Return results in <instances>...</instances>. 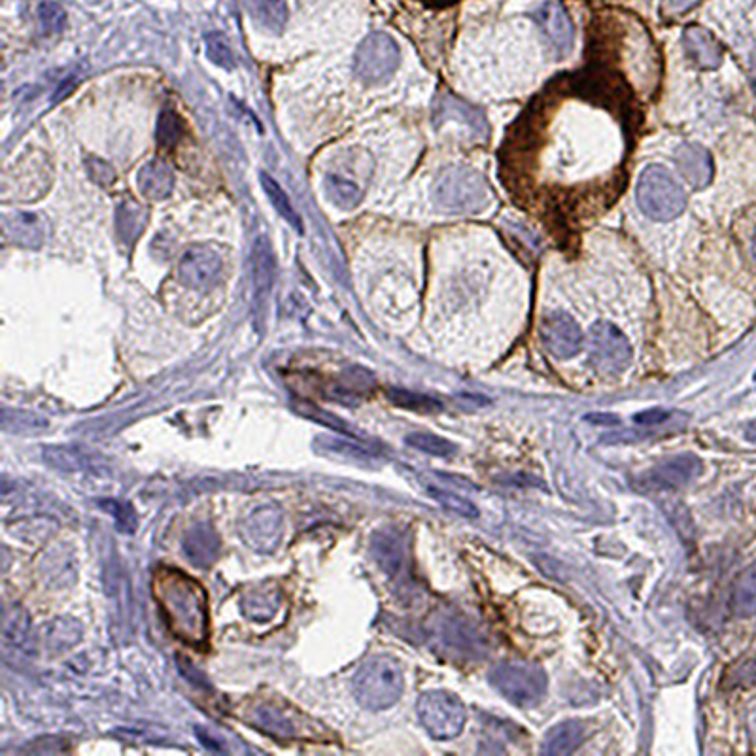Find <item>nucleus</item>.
<instances>
[{"mask_svg":"<svg viewBox=\"0 0 756 756\" xmlns=\"http://www.w3.org/2000/svg\"><path fill=\"white\" fill-rule=\"evenodd\" d=\"M683 48L688 59L702 70H715L721 67V42L700 25H690L683 35Z\"/></svg>","mask_w":756,"mask_h":756,"instance_id":"15","label":"nucleus"},{"mask_svg":"<svg viewBox=\"0 0 756 756\" xmlns=\"http://www.w3.org/2000/svg\"><path fill=\"white\" fill-rule=\"evenodd\" d=\"M730 607L738 617L756 615V564L739 573L732 588Z\"/></svg>","mask_w":756,"mask_h":756,"instance_id":"26","label":"nucleus"},{"mask_svg":"<svg viewBox=\"0 0 756 756\" xmlns=\"http://www.w3.org/2000/svg\"><path fill=\"white\" fill-rule=\"evenodd\" d=\"M375 386L377 382L369 371L361 367H352L337 378V382L331 386L327 397L346 405H356L361 397L369 396L375 390Z\"/></svg>","mask_w":756,"mask_h":756,"instance_id":"18","label":"nucleus"},{"mask_svg":"<svg viewBox=\"0 0 756 756\" xmlns=\"http://www.w3.org/2000/svg\"><path fill=\"white\" fill-rule=\"evenodd\" d=\"M702 471V462L694 454H677L656 465L647 475L645 484L654 490H679L694 481Z\"/></svg>","mask_w":756,"mask_h":756,"instance_id":"13","label":"nucleus"},{"mask_svg":"<svg viewBox=\"0 0 756 756\" xmlns=\"http://www.w3.org/2000/svg\"><path fill=\"white\" fill-rule=\"evenodd\" d=\"M637 205L654 222H670L683 214L687 195L670 171L660 165H651L639 176Z\"/></svg>","mask_w":756,"mask_h":756,"instance_id":"4","label":"nucleus"},{"mask_svg":"<svg viewBox=\"0 0 756 756\" xmlns=\"http://www.w3.org/2000/svg\"><path fill=\"white\" fill-rule=\"evenodd\" d=\"M399 67V48L392 36L373 33L367 36L354 57V72L363 84L377 86L394 76Z\"/></svg>","mask_w":756,"mask_h":756,"instance_id":"8","label":"nucleus"},{"mask_svg":"<svg viewBox=\"0 0 756 756\" xmlns=\"http://www.w3.org/2000/svg\"><path fill=\"white\" fill-rule=\"evenodd\" d=\"M443 637L447 641L448 647L458 653H467L469 656H475V653H481V637H477L475 630L471 626H465L464 622L454 620L450 626L445 628Z\"/></svg>","mask_w":756,"mask_h":756,"instance_id":"32","label":"nucleus"},{"mask_svg":"<svg viewBox=\"0 0 756 756\" xmlns=\"http://www.w3.org/2000/svg\"><path fill=\"white\" fill-rule=\"evenodd\" d=\"M250 18L259 23L269 33H282L290 12L284 0H242Z\"/></svg>","mask_w":756,"mask_h":756,"instance_id":"24","label":"nucleus"},{"mask_svg":"<svg viewBox=\"0 0 756 756\" xmlns=\"http://www.w3.org/2000/svg\"><path fill=\"white\" fill-rule=\"evenodd\" d=\"M6 235L21 246L38 248L42 242V225L33 214H16L12 220L6 222Z\"/></svg>","mask_w":756,"mask_h":756,"instance_id":"29","label":"nucleus"},{"mask_svg":"<svg viewBox=\"0 0 756 756\" xmlns=\"http://www.w3.org/2000/svg\"><path fill=\"white\" fill-rule=\"evenodd\" d=\"M252 275H254V295L256 305L261 309L269 295L273 292L275 284V254L273 246L267 241V237H259L254 246V258H252Z\"/></svg>","mask_w":756,"mask_h":756,"instance_id":"17","label":"nucleus"},{"mask_svg":"<svg viewBox=\"0 0 756 756\" xmlns=\"http://www.w3.org/2000/svg\"><path fill=\"white\" fill-rule=\"evenodd\" d=\"M407 445L435 458H448L456 452V445L450 443L445 437H439L435 433H422V431L407 435Z\"/></svg>","mask_w":756,"mask_h":756,"instance_id":"34","label":"nucleus"},{"mask_svg":"<svg viewBox=\"0 0 756 756\" xmlns=\"http://www.w3.org/2000/svg\"><path fill=\"white\" fill-rule=\"evenodd\" d=\"M222 267L220 254L210 244H193L180 258L178 276L186 288L203 292L218 282Z\"/></svg>","mask_w":756,"mask_h":756,"instance_id":"9","label":"nucleus"},{"mask_svg":"<svg viewBox=\"0 0 756 756\" xmlns=\"http://www.w3.org/2000/svg\"><path fill=\"white\" fill-rule=\"evenodd\" d=\"M751 84H753L756 91V52L753 55V59H751Z\"/></svg>","mask_w":756,"mask_h":756,"instance_id":"45","label":"nucleus"},{"mask_svg":"<svg viewBox=\"0 0 756 756\" xmlns=\"http://www.w3.org/2000/svg\"><path fill=\"white\" fill-rule=\"evenodd\" d=\"M533 19H535L539 31L543 33V38L547 40L550 52L556 53L558 57L571 52L575 31H573L571 19L567 16L566 8L562 4H558L554 0L543 2L533 12Z\"/></svg>","mask_w":756,"mask_h":756,"instance_id":"12","label":"nucleus"},{"mask_svg":"<svg viewBox=\"0 0 756 756\" xmlns=\"http://www.w3.org/2000/svg\"><path fill=\"white\" fill-rule=\"evenodd\" d=\"M373 554L378 566L382 567L390 577H397L405 566V545L401 537L394 532H378L373 537Z\"/></svg>","mask_w":756,"mask_h":756,"instance_id":"22","label":"nucleus"},{"mask_svg":"<svg viewBox=\"0 0 756 756\" xmlns=\"http://www.w3.org/2000/svg\"><path fill=\"white\" fill-rule=\"evenodd\" d=\"M38 18H40V25L44 27V31L48 35L59 33L65 27V12H63L61 6L53 4V2H46V4L40 6Z\"/></svg>","mask_w":756,"mask_h":756,"instance_id":"39","label":"nucleus"},{"mask_svg":"<svg viewBox=\"0 0 756 756\" xmlns=\"http://www.w3.org/2000/svg\"><path fill=\"white\" fill-rule=\"evenodd\" d=\"M388 399L401 407V409H407V411H414V413H439L443 409L441 401H437L435 397L424 396V394H416V392H409V390H401V388H392L388 390Z\"/></svg>","mask_w":756,"mask_h":756,"instance_id":"33","label":"nucleus"},{"mask_svg":"<svg viewBox=\"0 0 756 756\" xmlns=\"http://www.w3.org/2000/svg\"><path fill=\"white\" fill-rule=\"evenodd\" d=\"M284 535V511L276 505H261L241 522L242 541L258 552H273Z\"/></svg>","mask_w":756,"mask_h":756,"instance_id":"10","label":"nucleus"},{"mask_svg":"<svg viewBox=\"0 0 756 756\" xmlns=\"http://www.w3.org/2000/svg\"><path fill=\"white\" fill-rule=\"evenodd\" d=\"M541 343L558 360L573 358L585 343L579 324L566 312H552L539 327Z\"/></svg>","mask_w":756,"mask_h":756,"instance_id":"11","label":"nucleus"},{"mask_svg":"<svg viewBox=\"0 0 756 756\" xmlns=\"http://www.w3.org/2000/svg\"><path fill=\"white\" fill-rule=\"evenodd\" d=\"M184 552L195 566H212L220 554V539L212 526L199 524L184 539Z\"/></svg>","mask_w":756,"mask_h":756,"instance_id":"20","label":"nucleus"},{"mask_svg":"<svg viewBox=\"0 0 756 756\" xmlns=\"http://www.w3.org/2000/svg\"><path fill=\"white\" fill-rule=\"evenodd\" d=\"M490 683L499 694L518 707H533L539 704L549 687L547 673L532 662H503L490 671Z\"/></svg>","mask_w":756,"mask_h":756,"instance_id":"5","label":"nucleus"},{"mask_svg":"<svg viewBox=\"0 0 756 756\" xmlns=\"http://www.w3.org/2000/svg\"><path fill=\"white\" fill-rule=\"evenodd\" d=\"M590 363L602 375H620L632 363V344L611 322H596L588 333Z\"/></svg>","mask_w":756,"mask_h":756,"instance_id":"7","label":"nucleus"},{"mask_svg":"<svg viewBox=\"0 0 756 756\" xmlns=\"http://www.w3.org/2000/svg\"><path fill=\"white\" fill-rule=\"evenodd\" d=\"M755 256H756V241H755Z\"/></svg>","mask_w":756,"mask_h":756,"instance_id":"46","label":"nucleus"},{"mask_svg":"<svg viewBox=\"0 0 756 756\" xmlns=\"http://www.w3.org/2000/svg\"><path fill=\"white\" fill-rule=\"evenodd\" d=\"M324 191L327 199L341 208V210H352L358 207L363 199V191L360 186H356L352 180H346L343 176H327L324 180Z\"/></svg>","mask_w":756,"mask_h":756,"instance_id":"28","label":"nucleus"},{"mask_svg":"<svg viewBox=\"0 0 756 756\" xmlns=\"http://www.w3.org/2000/svg\"><path fill=\"white\" fill-rule=\"evenodd\" d=\"M87 171L93 182H97L99 186H110L114 180H116V172L114 169L103 161V159H97V157H91L87 159Z\"/></svg>","mask_w":756,"mask_h":756,"instance_id":"40","label":"nucleus"},{"mask_svg":"<svg viewBox=\"0 0 756 756\" xmlns=\"http://www.w3.org/2000/svg\"><path fill=\"white\" fill-rule=\"evenodd\" d=\"M180 137H182V121L178 118V114L172 110L161 112L157 120V129H155V138L159 146L171 148L180 140Z\"/></svg>","mask_w":756,"mask_h":756,"instance_id":"37","label":"nucleus"},{"mask_svg":"<svg viewBox=\"0 0 756 756\" xmlns=\"http://www.w3.org/2000/svg\"><path fill=\"white\" fill-rule=\"evenodd\" d=\"M282 603V594L276 588H259L244 596L242 613L250 620L267 622L273 619Z\"/></svg>","mask_w":756,"mask_h":756,"instance_id":"25","label":"nucleus"},{"mask_svg":"<svg viewBox=\"0 0 756 756\" xmlns=\"http://www.w3.org/2000/svg\"><path fill=\"white\" fill-rule=\"evenodd\" d=\"M700 0H662V8L668 16H683L690 12Z\"/></svg>","mask_w":756,"mask_h":756,"instance_id":"41","label":"nucleus"},{"mask_svg":"<svg viewBox=\"0 0 756 756\" xmlns=\"http://www.w3.org/2000/svg\"><path fill=\"white\" fill-rule=\"evenodd\" d=\"M256 715H258L256 728L269 732L271 736H276V738H295L297 736V724L288 715V711H278L275 707L273 709L263 707V709H259Z\"/></svg>","mask_w":756,"mask_h":756,"instance_id":"31","label":"nucleus"},{"mask_svg":"<svg viewBox=\"0 0 756 756\" xmlns=\"http://www.w3.org/2000/svg\"><path fill=\"white\" fill-rule=\"evenodd\" d=\"M435 121L437 123H445V121H460L469 127L471 135L477 140H484L488 137V121L484 118L481 110L473 104H467L462 99L454 97V95H443L437 103H435Z\"/></svg>","mask_w":756,"mask_h":756,"instance_id":"14","label":"nucleus"},{"mask_svg":"<svg viewBox=\"0 0 756 756\" xmlns=\"http://www.w3.org/2000/svg\"><path fill=\"white\" fill-rule=\"evenodd\" d=\"M29 620L31 619L23 611H19V609L10 611L6 615V620H4V639H6V643L14 645L16 649H21L25 653H29V649H35V645H33L35 637H33V632H31V622Z\"/></svg>","mask_w":756,"mask_h":756,"instance_id":"30","label":"nucleus"},{"mask_svg":"<svg viewBox=\"0 0 756 756\" xmlns=\"http://www.w3.org/2000/svg\"><path fill=\"white\" fill-rule=\"evenodd\" d=\"M433 199L450 214H479L492 203V189L481 172L469 167H448L439 174Z\"/></svg>","mask_w":756,"mask_h":756,"instance_id":"3","label":"nucleus"},{"mask_svg":"<svg viewBox=\"0 0 756 756\" xmlns=\"http://www.w3.org/2000/svg\"><path fill=\"white\" fill-rule=\"evenodd\" d=\"M148 208L138 205L137 201H123L116 210V231L125 246H133L140 239L142 231L148 224Z\"/></svg>","mask_w":756,"mask_h":756,"instance_id":"23","label":"nucleus"},{"mask_svg":"<svg viewBox=\"0 0 756 756\" xmlns=\"http://www.w3.org/2000/svg\"><path fill=\"white\" fill-rule=\"evenodd\" d=\"M152 596L172 636L193 649L207 651L210 613L203 585L180 569L159 567L152 577Z\"/></svg>","mask_w":756,"mask_h":756,"instance_id":"1","label":"nucleus"},{"mask_svg":"<svg viewBox=\"0 0 756 756\" xmlns=\"http://www.w3.org/2000/svg\"><path fill=\"white\" fill-rule=\"evenodd\" d=\"M590 420H602L603 426H613V424H617L619 420L615 418V416H607V414H596V416H590Z\"/></svg>","mask_w":756,"mask_h":756,"instance_id":"43","label":"nucleus"},{"mask_svg":"<svg viewBox=\"0 0 756 756\" xmlns=\"http://www.w3.org/2000/svg\"><path fill=\"white\" fill-rule=\"evenodd\" d=\"M259 180H261V188L265 191L267 199L271 201V205L275 207L276 212H278L288 224L292 225L297 233H303V231H305V229H303V222H301L297 210L293 208L292 201H290V197L286 195V191L282 189V186L276 182L273 176H269L267 172H261V174H259Z\"/></svg>","mask_w":756,"mask_h":756,"instance_id":"27","label":"nucleus"},{"mask_svg":"<svg viewBox=\"0 0 756 756\" xmlns=\"http://www.w3.org/2000/svg\"><path fill=\"white\" fill-rule=\"evenodd\" d=\"M101 509L106 511L108 515L114 516L116 520V526L120 528V532L131 533L137 528V515L133 511V507L125 501L120 499H106V501H99Z\"/></svg>","mask_w":756,"mask_h":756,"instance_id":"38","label":"nucleus"},{"mask_svg":"<svg viewBox=\"0 0 756 756\" xmlns=\"http://www.w3.org/2000/svg\"><path fill=\"white\" fill-rule=\"evenodd\" d=\"M205 44H207L208 59L214 65L225 70L235 69V55H233V50L227 42V36L222 35V33H210V35H207Z\"/></svg>","mask_w":756,"mask_h":756,"instance_id":"36","label":"nucleus"},{"mask_svg":"<svg viewBox=\"0 0 756 756\" xmlns=\"http://www.w3.org/2000/svg\"><path fill=\"white\" fill-rule=\"evenodd\" d=\"M428 494L437 503H441L445 509L456 513V515L465 516V518H477L479 516V509L469 499L462 498V496H458L454 492H448L445 488L428 486Z\"/></svg>","mask_w":756,"mask_h":756,"instance_id":"35","label":"nucleus"},{"mask_svg":"<svg viewBox=\"0 0 756 756\" xmlns=\"http://www.w3.org/2000/svg\"><path fill=\"white\" fill-rule=\"evenodd\" d=\"M140 193L150 201H161L171 195L174 186V172L161 159L148 161L137 174Z\"/></svg>","mask_w":756,"mask_h":756,"instance_id":"19","label":"nucleus"},{"mask_svg":"<svg viewBox=\"0 0 756 756\" xmlns=\"http://www.w3.org/2000/svg\"><path fill=\"white\" fill-rule=\"evenodd\" d=\"M354 696L365 709L384 711L396 705L403 694L405 679L396 658L378 654L369 658L352 681Z\"/></svg>","mask_w":756,"mask_h":756,"instance_id":"2","label":"nucleus"},{"mask_svg":"<svg viewBox=\"0 0 756 756\" xmlns=\"http://www.w3.org/2000/svg\"><path fill=\"white\" fill-rule=\"evenodd\" d=\"M745 437L751 441V443H755L756 445V420H753L749 426H747V430H745Z\"/></svg>","mask_w":756,"mask_h":756,"instance_id":"44","label":"nucleus"},{"mask_svg":"<svg viewBox=\"0 0 756 756\" xmlns=\"http://www.w3.org/2000/svg\"><path fill=\"white\" fill-rule=\"evenodd\" d=\"M670 418V413L664 411V409H649L645 413L636 414L637 424L641 426H654V424H662L664 420Z\"/></svg>","mask_w":756,"mask_h":756,"instance_id":"42","label":"nucleus"},{"mask_svg":"<svg viewBox=\"0 0 756 756\" xmlns=\"http://www.w3.org/2000/svg\"><path fill=\"white\" fill-rule=\"evenodd\" d=\"M675 163L683 178L694 189H702L711 184L715 167L713 157L700 144H685L675 152Z\"/></svg>","mask_w":756,"mask_h":756,"instance_id":"16","label":"nucleus"},{"mask_svg":"<svg viewBox=\"0 0 756 756\" xmlns=\"http://www.w3.org/2000/svg\"><path fill=\"white\" fill-rule=\"evenodd\" d=\"M418 719L431 738H458L464 732L467 711L465 705L456 694L447 690H430L418 698L416 704Z\"/></svg>","mask_w":756,"mask_h":756,"instance_id":"6","label":"nucleus"},{"mask_svg":"<svg viewBox=\"0 0 756 756\" xmlns=\"http://www.w3.org/2000/svg\"><path fill=\"white\" fill-rule=\"evenodd\" d=\"M585 739V726L579 721H564L552 726L541 751L545 755L566 756L571 755Z\"/></svg>","mask_w":756,"mask_h":756,"instance_id":"21","label":"nucleus"}]
</instances>
